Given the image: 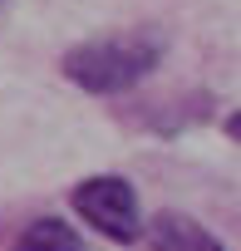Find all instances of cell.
<instances>
[{"label": "cell", "mask_w": 241, "mask_h": 251, "mask_svg": "<svg viewBox=\"0 0 241 251\" xmlns=\"http://www.w3.org/2000/svg\"><path fill=\"white\" fill-rule=\"evenodd\" d=\"M15 251H84V236L59 217H40V222H30L20 231Z\"/></svg>", "instance_id": "4"}, {"label": "cell", "mask_w": 241, "mask_h": 251, "mask_svg": "<svg viewBox=\"0 0 241 251\" xmlns=\"http://www.w3.org/2000/svg\"><path fill=\"white\" fill-rule=\"evenodd\" d=\"M69 202H74V212H79L94 231H103V236L118 241V246H128V241L143 236V212H138V192H133L128 177H113V173L84 177V182L69 192Z\"/></svg>", "instance_id": "2"}, {"label": "cell", "mask_w": 241, "mask_h": 251, "mask_svg": "<svg viewBox=\"0 0 241 251\" xmlns=\"http://www.w3.org/2000/svg\"><path fill=\"white\" fill-rule=\"evenodd\" d=\"M148 246L153 251H226L197 217L187 212H158L148 222Z\"/></svg>", "instance_id": "3"}, {"label": "cell", "mask_w": 241, "mask_h": 251, "mask_svg": "<svg viewBox=\"0 0 241 251\" xmlns=\"http://www.w3.org/2000/svg\"><path fill=\"white\" fill-rule=\"evenodd\" d=\"M226 138H236V143H241V108H236V113H226Z\"/></svg>", "instance_id": "5"}, {"label": "cell", "mask_w": 241, "mask_h": 251, "mask_svg": "<svg viewBox=\"0 0 241 251\" xmlns=\"http://www.w3.org/2000/svg\"><path fill=\"white\" fill-rule=\"evenodd\" d=\"M158 64H163V35H153V30L98 35V40H84V45L64 50V59H59V69L74 89L103 94V99L143 84Z\"/></svg>", "instance_id": "1"}]
</instances>
